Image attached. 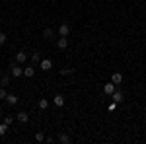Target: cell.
Masks as SVG:
<instances>
[{"label":"cell","mask_w":146,"mask_h":144,"mask_svg":"<svg viewBox=\"0 0 146 144\" xmlns=\"http://www.w3.org/2000/svg\"><path fill=\"white\" fill-rule=\"evenodd\" d=\"M35 74V68L31 66V64H27V66H23V76L25 78H31Z\"/></svg>","instance_id":"obj_11"},{"label":"cell","mask_w":146,"mask_h":144,"mask_svg":"<svg viewBox=\"0 0 146 144\" xmlns=\"http://www.w3.org/2000/svg\"><path fill=\"white\" fill-rule=\"evenodd\" d=\"M6 39H8V37H6V33H4V31H0V45L6 43Z\"/></svg>","instance_id":"obj_23"},{"label":"cell","mask_w":146,"mask_h":144,"mask_svg":"<svg viewBox=\"0 0 146 144\" xmlns=\"http://www.w3.org/2000/svg\"><path fill=\"white\" fill-rule=\"evenodd\" d=\"M70 74H74V68H62L60 70V76H70Z\"/></svg>","instance_id":"obj_18"},{"label":"cell","mask_w":146,"mask_h":144,"mask_svg":"<svg viewBox=\"0 0 146 144\" xmlns=\"http://www.w3.org/2000/svg\"><path fill=\"white\" fill-rule=\"evenodd\" d=\"M117 105H119V103H115V101H113L111 105H109V111H115V109H117Z\"/></svg>","instance_id":"obj_24"},{"label":"cell","mask_w":146,"mask_h":144,"mask_svg":"<svg viewBox=\"0 0 146 144\" xmlns=\"http://www.w3.org/2000/svg\"><path fill=\"white\" fill-rule=\"evenodd\" d=\"M31 62H41V53H37V51H35L33 55H31Z\"/></svg>","instance_id":"obj_19"},{"label":"cell","mask_w":146,"mask_h":144,"mask_svg":"<svg viewBox=\"0 0 146 144\" xmlns=\"http://www.w3.org/2000/svg\"><path fill=\"white\" fill-rule=\"evenodd\" d=\"M8 127H10V125H6V123H2V125H0V136H4V134L8 133Z\"/></svg>","instance_id":"obj_20"},{"label":"cell","mask_w":146,"mask_h":144,"mask_svg":"<svg viewBox=\"0 0 146 144\" xmlns=\"http://www.w3.org/2000/svg\"><path fill=\"white\" fill-rule=\"evenodd\" d=\"M37 105H39V109H41V111L49 109V100H45V98H41V100L37 101Z\"/></svg>","instance_id":"obj_13"},{"label":"cell","mask_w":146,"mask_h":144,"mask_svg":"<svg viewBox=\"0 0 146 144\" xmlns=\"http://www.w3.org/2000/svg\"><path fill=\"white\" fill-rule=\"evenodd\" d=\"M6 96H8V92L4 86H0V100H6Z\"/></svg>","instance_id":"obj_21"},{"label":"cell","mask_w":146,"mask_h":144,"mask_svg":"<svg viewBox=\"0 0 146 144\" xmlns=\"http://www.w3.org/2000/svg\"><path fill=\"white\" fill-rule=\"evenodd\" d=\"M53 35H55V31H53L51 27H45V31H43V37H45V39H53Z\"/></svg>","instance_id":"obj_15"},{"label":"cell","mask_w":146,"mask_h":144,"mask_svg":"<svg viewBox=\"0 0 146 144\" xmlns=\"http://www.w3.org/2000/svg\"><path fill=\"white\" fill-rule=\"evenodd\" d=\"M111 100L115 101V103H121V101L125 100V96H123V92H119V90H115L111 94Z\"/></svg>","instance_id":"obj_5"},{"label":"cell","mask_w":146,"mask_h":144,"mask_svg":"<svg viewBox=\"0 0 146 144\" xmlns=\"http://www.w3.org/2000/svg\"><path fill=\"white\" fill-rule=\"evenodd\" d=\"M45 138H47V136L41 133V131H37V133H35V140H37V142H45Z\"/></svg>","instance_id":"obj_16"},{"label":"cell","mask_w":146,"mask_h":144,"mask_svg":"<svg viewBox=\"0 0 146 144\" xmlns=\"http://www.w3.org/2000/svg\"><path fill=\"white\" fill-rule=\"evenodd\" d=\"M53 103H55L56 107H62V105H64V96H62V94H56L55 98H53Z\"/></svg>","instance_id":"obj_8"},{"label":"cell","mask_w":146,"mask_h":144,"mask_svg":"<svg viewBox=\"0 0 146 144\" xmlns=\"http://www.w3.org/2000/svg\"><path fill=\"white\" fill-rule=\"evenodd\" d=\"M56 49H58V51L68 49V37H58V39H56Z\"/></svg>","instance_id":"obj_2"},{"label":"cell","mask_w":146,"mask_h":144,"mask_svg":"<svg viewBox=\"0 0 146 144\" xmlns=\"http://www.w3.org/2000/svg\"><path fill=\"white\" fill-rule=\"evenodd\" d=\"M115 86H117V84H113V82H109V84H103V94H105V96H111L113 92H115Z\"/></svg>","instance_id":"obj_6"},{"label":"cell","mask_w":146,"mask_h":144,"mask_svg":"<svg viewBox=\"0 0 146 144\" xmlns=\"http://www.w3.org/2000/svg\"><path fill=\"white\" fill-rule=\"evenodd\" d=\"M58 140H60V142H62V144H68V142H70V140H72V138H70L68 134L60 133V134H58Z\"/></svg>","instance_id":"obj_14"},{"label":"cell","mask_w":146,"mask_h":144,"mask_svg":"<svg viewBox=\"0 0 146 144\" xmlns=\"http://www.w3.org/2000/svg\"><path fill=\"white\" fill-rule=\"evenodd\" d=\"M2 123H6V125H12V123H14V117H12V115H4V121Z\"/></svg>","instance_id":"obj_22"},{"label":"cell","mask_w":146,"mask_h":144,"mask_svg":"<svg viewBox=\"0 0 146 144\" xmlns=\"http://www.w3.org/2000/svg\"><path fill=\"white\" fill-rule=\"evenodd\" d=\"M68 33H70V25L68 23H60L58 25V35L60 37H68Z\"/></svg>","instance_id":"obj_4"},{"label":"cell","mask_w":146,"mask_h":144,"mask_svg":"<svg viewBox=\"0 0 146 144\" xmlns=\"http://www.w3.org/2000/svg\"><path fill=\"white\" fill-rule=\"evenodd\" d=\"M10 72H12V76H14V78H20L23 74V66L20 64V62H12V64H10Z\"/></svg>","instance_id":"obj_1"},{"label":"cell","mask_w":146,"mask_h":144,"mask_svg":"<svg viewBox=\"0 0 146 144\" xmlns=\"http://www.w3.org/2000/svg\"><path fill=\"white\" fill-rule=\"evenodd\" d=\"M25 60H27V53H25V51H18V53H16V62L23 64Z\"/></svg>","instance_id":"obj_7"},{"label":"cell","mask_w":146,"mask_h":144,"mask_svg":"<svg viewBox=\"0 0 146 144\" xmlns=\"http://www.w3.org/2000/svg\"><path fill=\"white\" fill-rule=\"evenodd\" d=\"M0 76H2V70H0Z\"/></svg>","instance_id":"obj_25"},{"label":"cell","mask_w":146,"mask_h":144,"mask_svg":"<svg viewBox=\"0 0 146 144\" xmlns=\"http://www.w3.org/2000/svg\"><path fill=\"white\" fill-rule=\"evenodd\" d=\"M111 82L119 86V84L123 82V74H121V72H113V74H111Z\"/></svg>","instance_id":"obj_10"},{"label":"cell","mask_w":146,"mask_h":144,"mask_svg":"<svg viewBox=\"0 0 146 144\" xmlns=\"http://www.w3.org/2000/svg\"><path fill=\"white\" fill-rule=\"evenodd\" d=\"M39 68H41V70H51V68H53V60H51V58H41V62H39Z\"/></svg>","instance_id":"obj_3"},{"label":"cell","mask_w":146,"mask_h":144,"mask_svg":"<svg viewBox=\"0 0 146 144\" xmlns=\"http://www.w3.org/2000/svg\"><path fill=\"white\" fill-rule=\"evenodd\" d=\"M16 121H18V123H27V121H29V115H27L25 111H20V113L16 115Z\"/></svg>","instance_id":"obj_9"},{"label":"cell","mask_w":146,"mask_h":144,"mask_svg":"<svg viewBox=\"0 0 146 144\" xmlns=\"http://www.w3.org/2000/svg\"><path fill=\"white\" fill-rule=\"evenodd\" d=\"M8 84H10V76H8V74H6V76H0V86H4V88H6Z\"/></svg>","instance_id":"obj_17"},{"label":"cell","mask_w":146,"mask_h":144,"mask_svg":"<svg viewBox=\"0 0 146 144\" xmlns=\"http://www.w3.org/2000/svg\"><path fill=\"white\" fill-rule=\"evenodd\" d=\"M6 103H8V105H16V103H18V96L8 94V96H6Z\"/></svg>","instance_id":"obj_12"}]
</instances>
